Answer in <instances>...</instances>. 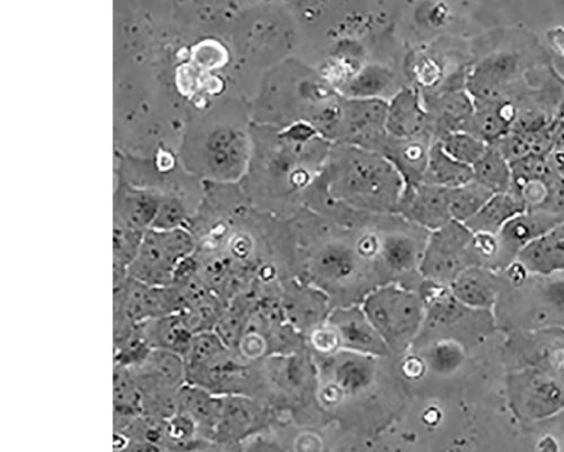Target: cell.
<instances>
[{"mask_svg":"<svg viewBox=\"0 0 564 452\" xmlns=\"http://www.w3.org/2000/svg\"><path fill=\"white\" fill-rule=\"evenodd\" d=\"M474 180L495 194L510 193L511 166L495 147H489L486 154L473 168Z\"/></svg>","mask_w":564,"mask_h":452,"instance_id":"cell-24","label":"cell"},{"mask_svg":"<svg viewBox=\"0 0 564 452\" xmlns=\"http://www.w3.org/2000/svg\"><path fill=\"white\" fill-rule=\"evenodd\" d=\"M558 224L561 223L546 213L532 209H527L508 222L498 234L506 268L524 248Z\"/></svg>","mask_w":564,"mask_h":452,"instance_id":"cell-12","label":"cell"},{"mask_svg":"<svg viewBox=\"0 0 564 452\" xmlns=\"http://www.w3.org/2000/svg\"><path fill=\"white\" fill-rule=\"evenodd\" d=\"M423 105L430 116V129L434 141L446 134L463 130L476 111V104L466 88L441 89L423 94Z\"/></svg>","mask_w":564,"mask_h":452,"instance_id":"cell-8","label":"cell"},{"mask_svg":"<svg viewBox=\"0 0 564 452\" xmlns=\"http://www.w3.org/2000/svg\"><path fill=\"white\" fill-rule=\"evenodd\" d=\"M512 400L520 413L543 420L564 410V383L542 370H530L511 381Z\"/></svg>","mask_w":564,"mask_h":452,"instance_id":"cell-7","label":"cell"},{"mask_svg":"<svg viewBox=\"0 0 564 452\" xmlns=\"http://www.w3.org/2000/svg\"><path fill=\"white\" fill-rule=\"evenodd\" d=\"M525 211L523 202L512 193L495 194L465 225L474 234L498 235L508 222Z\"/></svg>","mask_w":564,"mask_h":452,"instance_id":"cell-19","label":"cell"},{"mask_svg":"<svg viewBox=\"0 0 564 452\" xmlns=\"http://www.w3.org/2000/svg\"><path fill=\"white\" fill-rule=\"evenodd\" d=\"M223 396L186 383L177 394L176 412L191 418L200 435L214 443V434L219 420Z\"/></svg>","mask_w":564,"mask_h":452,"instance_id":"cell-15","label":"cell"},{"mask_svg":"<svg viewBox=\"0 0 564 452\" xmlns=\"http://www.w3.org/2000/svg\"><path fill=\"white\" fill-rule=\"evenodd\" d=\"M464 357V351L458 344L443 342L432 353V367L436 373L449 375L462 366Z\"/></svg>","mask_w":564,"mask_h":452,"instance_id":"cell-31","label":"cell"},{"mask_svg":"<svg viewBox=\"0 0 564 452\" xmlns=\"http://www.w3.org/2000/svg\"><path fill=\"white\" fill-rule=\"evenodd\" d=\"M365 312L375 331L397 347L404 346L414 336L421 322V306L416 298L397 289L370 297Z\"/></svg>","mask_w":564,"mask_h":452,"instance_id":"cell-5","label":"cell"},{"mask_svg":"<svg viewBox=\"0 0 564 452\" xmlns=\"http://www.w3.org/2000/svg\"><path fill=\"white\" fill-rule=\"evenodd\" d=\"M115 426L121 429L133 419L144 416L143 396L132 372L116 365L113 377Z\"/></svg>","mask_w":564,"mask_h":452,"instance_id":"cell-21","label":"cell"},{"mask_svg":"<svg viewBox=\"0 0 564 452\" xmlns=\"http://www.w3.org/2000/svg\"><path fill=\"white\" fill-rule=\"evenodd\" d=\"M384 256L390 265L404 268L410 266L414 260V247L412 243L405 238H391L386 244Z\"/></svg>","mask_w":564,"mask_h":452,"instance_id":"cell-35","label":"cell"},{"mask_svg":"<svg viewBox=\"0 0 564 452\" xmlns=\"http://www.w3.org/2000/svg\"><path fill=\"white\" fill-rule=\"evenodd\" d=\"M357 360H348L339 370L338 378L346 388H358L367 381L368 370Z\"/></svg>","mask_w":564,"mask_h":452,"instance_id":"cell-36","label":"cell"},{"mask_svg":"<svg viewBox=\"0 0 564 452\" xmlns=\"http://www.w3.org/2000/svg\"><path fill=\"white\" fill-rule=\"evenodd\" d=\"M532 211H540L555 218L557 222H564V179L557 174L551 181L546 196L542 205Z\"/></svg>","mask_w":564,"mask_h":452,"instance_id":"cell-33","label":"cell"},{"mask_svg":"<svg viewBox=\"0 0 564 452\" xmlns=\"http://www.w3.org/2000/svg\"><path fill=\"white\" fill-rule=\"evenodd\" d=\"M517 260L524 265L531 277L564 275V222L524 248Z\"/></svg>","mask_w":564,"mask_h":452,"instance_id":"cell-14","label":"cell"},{"mask_svg":"<svg viewBox=\"0 0 564 452\" xmlns=\"http://www.w3.org/2000/svg\"><path fill=\"white\" fill-rule=\"evenodd\" d=\"M195 250V239L187 229L149 230L128 269V277L151 287H172L177 268Z\"/></svg>","mask_w":564,"mask_h":452,"instance_id":"cell-3","label":"cell"},{"mask_svg":"<svg viewBox=\"0 0 564 452\" xmlns=\"http://www.w3.org/2000/svg\"><path fill=\"white\" fill-rule=\"evenodd\" d=\"M388 105L382 99H348L341 105L336 130L340 144L382 154L389 139Z\"/></svg>","mask_w":564,"mask_h":452,"instance_id":"cell-6","label":"cell"},{"mask_svg":"<svg viewBox=\"0 0 564 452\" xmlns=\"http://www.w3.org/2000/svg\"><path fill=\"white\" fill-rule=\"evenodd\" d=\"M473 238L474 233L454 219L432 233L423 252L422 273L435 283L451 286L465 269L477 266L471 250Z\"/></svg>","mask_w":564,"mask_h":452,"instance_id":"cell-4","label":"cell"},{"mask_svg":"<svg viewBox=\"0 0 564 452\" xmlns=\"http://www.w3.org/2000/svg\"><path fill=\"white\" fill-rule=\"evenodd\" d=\"M540 298L546 310L564 315V275L542 278Z\"/></svg>","mask_w":564,"mask_h":452,"instance_id":"cell-32","label":"cell"},{"mask_svg":"<svg viewBox=\"0 0 564 452\" xmlns=\"http://www.w3.org/2000/svg\"><path fill=\"white\" fill-rule=\"evenodd\" d=\"M216 444H217V443H216ZM216 444H215V443H212V444H209L208 446H206V448H204V449H202V450H199V451H196V452H227V451L225 450V449H226V446H225V445H220V444H219L221 449H218V448H216V446H215Z\"/></svg>","mask_w":564,"mask_h":452,"instance_id":"cell-40","label":"cell"},{"mask_svg":"<svg viewBox=\"0 0 564 452\" xmlns=\"http://www.w3.org/2000/svg\"><path fill=\"white\" fill-rule=\"evenodd\" d=\"M474 169L451 158L435 141L430 151V158L422 184L445 190H455L471 183Z\"/></svg>","mask_w":564,"mask_h":452,"instance_id":"cell-20","label":"cell"},{"mask_svg":"<svg viewBox=\"0 0 564 452\" xmlns=\"http://www.w3.org/2000/svg\"><path fill=\"white\" fill-rule=\"evenodd\" d=\"M434 142V139L430 136L414 140L388 139L382 154L401 174L405 187L422 184Z\"/></svg>","mask_w":564,"mask_h":452,"instance_id":"cell-16","label":"cell"},{"mask_svg":"<svg viewBox=\"0 0 564 452\" xmlns=\"http://www.w3.org/2000/svg\"><path fill=\"white\" fill-rule=\"evenodd\" d=\"M317 268L321 276L328 280L346 279L355 268L354 254L343 246L327 247L317 259Z\"/></svg>","mask_w":564,"mask_h":452,"instance_id":"cell-29","label":"cell"},{"mask_svg":"<svg viewBox=\"0 0 564 452\" xmlns=\"http://www.w3.org/2000/svg\"><path fill=\"white\" fill-rule=\"evenodd\" d=\"M335 322L339 340H343L347 346L375 353L383 348L381 336L360 313L341 312L336 316Z\"/></svg>","mask_w":564,"mask_h":452,"instance_id":"cell-23","label":"cell"},{"mask_svg":"<svg viewBox=\"0 0 564 452\" xmlns=\"http://www.w3.org/2000/svg\"><path fill=\"white\" fill-rule=\"evenodd\" d=\"M497 271L485 267H469L449 286L453 295L465 308L490 310L498 301L500 284Z\"/></svg>","mask_w":564,"mask_h":452,"instance_id":"cell-13","label":"cell"},{"mask_svg":"<svg viewBox=\"0 0 564 452\" xmlns=\"http://www.w3.org/2000/svg\"><path fill=\"white\" fill-rule=\"evenodd\" d=\"M145 233L115 225L113 255L115 268L128 273L129 267L137 258Z\"/></svg>","mask_w":564,"mask_h":452,"instance_id":"cell-30","label":"cell"},{"mask_svg":"<svg viewBox=\"0 0 564 452\" xmlns=\"http://www.w3.org/2000/svg\"><path fill=\"white\" fill-rule=\"evenodd\" d=\"M546 52L558 76L564 79V26L556 25L545 32Z\"/></svg>","mask_w":564,"mask_h":452,"instance_id":"cell-34","label":"cell"},{"mask_svg":"<svg viewBox=\"0 0 564 452\" xmlns=\"http://www.w3.org/2000/svg\"><path fill=\"white\" fill-rule=\"evenodd\" d=\"M392 82L390 72L379 66H369L350 80L347 86L349 99H380V95Z\"/></svg>","mask_w":564,"mask_h":452,"instance_id":"cell-28","label":"cell"},{"mask_svg":"<svg viewBox=\"0 0 564 452\" xmlns=\"http://www.w3.org/2000/svg\"><path fill=\"white\" fill-rule=\"evenodd\" d=\"M547 159L553 171L564 179V150H553Z\"/></svg>","mask_w":564,"mask_h":452,"instance_id":"cell-39","label":"cell"},{"mask_svg":"<svg viewBox=\"0 0 564 452\" xmlns=\"http://www.w3.org/2000/svg\"><path fill=\"white\" fill-rule=\"evenodd\" d=\"M557 115H564V98H563V100L561 103V106L558 108V114Z\"/></svg>","mask_w":564,"mask_h":452,"instance_id":"cell-41","label":"cell"},{"mask_svg":"<svg viewBox=\"0 0 564 452\" xmlns=\"http://www.w3.org/2000/svg\"><path fill=\"white\" fill-rule=\"evenodd\" d=\"M550 133L553 150H564V115H557L554 118L550 126Z\"/></svg>","mask_w":564,"mask_h":452,"instance_id":"cell-38","label":"cell"},{"mask_svg":"<svg viewBox=\"0 0 564 452\" xmlns=\"http://www.w3.org/2000/svg\"><path fill=\"white\" fill-rule=\"evenodd\" d=\"M494 194L473 180L464 186L448 190L449 209L454 220L467 223L474 218Z\"/></svg>","mask_w":564,"mask_h":452,"instance_id":"cell-25","label":"cell"},{"mask_svg":"<svg viewBox=\"0 0 564 452\" xmlns=\"http://www.w3.org/2000/svg\"><path fill=\"white\" fill-rule=\"evenodd\" d=\"M492 147L497 148L509 163L534 155L546 157L553 150L550 127L538 131L511 130Z\"/></svg>","mask_w":564,"mask_h":452,"instance_id":"cell-22","label":"cell"},{"mask_svg":"<svg viewBox=\"0 0 564 452\" xmlns=\"http://www.w3.org/2000/svg\"><path fill=\"white\" fill-rule=\"evenodd\" d=\"M227 346L214 331L196 333L189 348L183 356L186 373L199 369L209 364L213 359L226 353Z\"/></svg>","mask_w":564,"mask_h":452,"instance_id":"cell-27","label":"cell"},{"mask_svg":"<svg viewBox=\"0 0 564 452\" xmlns=\"http://www.w3.org/2000/svg\"><path fill=\"white\" fill-rule=\"evenodd\" d=\"M437 142L451 158L469 168H474L489 149L488 144L464 130L448 133Z\"/></svg>","mask_w":564,"mask_h":452,"instance_id":"cell-26","label":"cell"},{"mask_svg":"<svg viewBox=\"0 0 564 452\" xmlns=\"http://www.w3.org/2000/svg\"><path fill=\"white\" fill-rule=\"evenodd\" d=\"M387 132L394 140L433 138L429 112L415 89L402 88L389 103Z\"/></svg>","mask_w":564,"mask_h":452,"instance_id":"cell-10","label":"cell"},{"mask_svg":"<svg viewBox=\"0 0 564 452\" xmlns=\"http://www.w3.org/2000/svg\"><path fill=\"white\" fill-rule=\"evenodd\" d=\"M260 424L261 416L251 400L241 396H223L214 443L237 445L252 438Z\"/></svg>","mask_w":564,"mask_h":452,"instance_id":"cell-11","label":"cell"},{"mask_svg":"<svg viewBox=\"0 0 564 452\" xmlns=\"http://www.w3.org/2000/svg\"><path fill=\"white\" fill-rule=\"evenodd\" d=\"M517 115L519 109L511 101L478 104L463 130L492 147L511 131Z\"/></svg>","mask_w":564,"mask_h":452,"instance_id":"cell-17","label":"cell"},{"mask_svg":"<svg viewBox=\"0 0 564 452\" xmlns=\"http://www.w3.org/2000/svg\"><path fill=\"white\" fill-rule=\"evenodd\" d=\"M327 186L338 201L359 209L399 211L404 181L381 153L339 144L326 168Z\"/></svg>","mask_w":564,"mask_h":452,"instance_id":"cell-2","label":"cell"},{"mask_svg":"<svg viewBox=\"0 0 564 452\" xmlns=\"http://www.w3.org/2000/svg\"><path fill=\"white\" fill-rule=\"evenodd\" d=\"M241 452H288L275 441L263 437L250 438L245 441Z\"/></svg>","mask_w":564,"mask_h":452,"instance_id":"cell-37","label":"cell"},{"mask_svg":"<svg viewBox=\"0 0 564 452\" xmlns=\"http://www.w3.org/2000/svg\"><path fill=\"white\" fill-rule=\"evenodd\" d=\"M399 212L411 222L431 230L443 228L453 220L449 209L448 190L419 184L404 187Z\"/></svg>","mask_w":564,"mask_h":452,"instance_id":"cell-9","label":"cell"},{"mask_svg":"<svg viewBox=\"0 0 564 452\" xmlns=\"http://www.w3.org/2000/svg\"><path fill=\"white\" fill-rule=\"evenodd\" d=\"M218 101L187 118L177 150L182 166L205 183L229 184L249 169L250 140Z\"/></svg>","mask_w":564,"mask_h":452,"instance_id":"cell-1","label":"cell"},{"mask_svg":"<svg viewBox=\"0 0 564 452\" xmlns=\"http://www.w3.org/2000/svg\"><path fill=\"white\" fill-rule=\"evenodd\" d=\"M151 348H161L185 355L195 333L186 326L180 312L161 316L140 325Z\"/></svg>","mask_w":564,"mask_h":452,"instance_id":"cell-18","label":"cell"}]
</instances>
